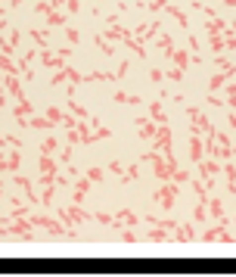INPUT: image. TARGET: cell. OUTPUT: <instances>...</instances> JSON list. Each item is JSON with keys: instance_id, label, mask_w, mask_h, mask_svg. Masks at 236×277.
Segmentation results:
<instances>
[{"instance_id": "59", "label": "cell", "mask_w": 236, "mask_h": 277, "mask_svg": "<svg viewBox=\"0 0 236 277\" xmlns=\"http://www.w3.org/2000/svg\"><path fill=\"white\" fill-rule=\"evenodd\" d=\"M50 3H53V6L59 9V6H65V0H50Z\"/></svg>"}, {"instance_id": "61", "label": "cell", "mask_w": 236, "mask_h": 277, "mask_svg": "<svg viewBox=\"0 0 236 277\" xmlns=\"http://www.w3.org/2000/svg\"><path fill=\"white\" fill-rule=\"evenodd\" d=\"M224 3H227V6H236V0H224Z\"/></svg>"}, {"instance_id": "14", "label": "cell", "mask_w": 236, "mask_h": 277, "mask_svg": "<svg viewBox=\"0 0 236 277\" xmlns=\"http://www.w3.org/2000/svg\"><path fill=\"white\" fill-rule=\"evenodd\" d=\"M149 119L156 125H168V112H165V100H156L149 103Z\"/></svg>"}, {"instance_id": "26", "label": "cell", "mask_w": 236, "mask_h": 277, "mask_svg": "<svg viewBox=\"0 0 236 277\" xmlns=\"http://www.w3.org/2000/svg\"><path fill=\"white\" fill-rule=\"evenodd\" d=\"M124 44H127V47H131V50L140 56V60H146V44H143V41H137L134 34H127V38H124Z\"/></svg>"}, {"instance_id": "1", "label": "cell", "mask_w": 236, "mask_h": 277, "mask_svg": "<svg viewBox=\"0 0 236 277\" xmlns=\"http://www.w3.org/2000/svg\"><path fill=\"white\" fill-rule=\"evenodd\" d=\"M177 193H180V184H174V181H165L159 184V190L152 193V200H156L162 209H174V203H177Z\"/></svg>"}, {"instance_id": "19", "label": "cell", "mask_w": 236, "mask_h": 277, "mask_svg": "<svg viewBox=\"0 0 236 277\" xmlns=\"http://www.w3.org/2000/svg\"><path fill=\"white\" fill-rule=\"evenodd\" d=\"M143 237L152 240V243H165V240H171L174 234H171V230H165V227H152V230H146Z\"/></svg>"}, {"instance_id": "23", "label": "cell", "mask_w": 236, "mask_h": 277, "mask_svg": "<svg viewBox=\"0 0 236 277\" xmlns=\"http://www.w3.org/2000/svg\"><path fill=\"white\" fill-rule=\"evenodd\" d=\"M171 66H177V69L186 72V66H190V50H174L171 53Z\"/></svg>"}, {"instance_id": "30", "label": "cell", "mask_w": 236, "mask_h": 277, "mask_svg": "<svg viewBox=\"0 0 236 277\" xmlns=\"http://www.w3.org/2000/svg\"><path fill=\"white\" fill-rule=\"evenodd\" d=\"M93 44L103 50V56H115V47H112V41H106L103 34H93Z\"/></svg>"}, {"instance_id": "11", "label": "cell", "mask_w": 236, "mask_h": 277, "mask_svg": "<svg viewBox=\"0 0 236 277\" xmlns=\"http://www.w3.org/2000/svg\"><path fill=\"white\" fill-rule=\"evenodd\" d=\"M90 178H84V175H81V178H75V193H72V203H84V196H87V190H90Z\"/></svg>"}, {"instance_id": "18", "label": "cell", "mask_w": 236, "mask_h": 277, "mask_svg": "<svg viewBox=\"0 0 236 277\" xmlns=\"http://www.w3.org/2000/svg\"><path fill=\"white\" fill-rule=\"evenodd\" d=\"M156 47H159V50H165V60H171V53L177 50L171 34H159V38H156Z\"/></svg>"}, {"instance_id": "5", "label": "cell", "mask_w": 236, "mask_h": 277, "mask_svg": "<svg viewBox=\"0 0 236 277\" xmlns=\"http://www.w3.org/2000/svg\"><path fill=\"white\" fill-rule=\"evenodd\" d=\"M31 218L28 215H19L9 221V237H22V240H34V230H31Z\"/></svg>"}, {"instance_id": "57", "label": "cell", "mask_w": 236, "mask_h": 277, "mask_svg": "<svg viewBox=\"0 0 236 277\" xmlns=\"http://www.w3.org/2000/svg\"><path fill=\"white\" fill-rule=\"evenodd\" d=\"M3 28H6V19H3V13H0V34H3Z\"/></svg>"}, {"instance_id": "49", "label": "cell", "mask_w": 236, "mask_h": 277, "mask_svg": "<svg viewBox=\"0 0 236 277\" xmlns=\"http://www.w3.org/2000/svg\"><path fill=\"white\" fill-rule=\"evenodd\" d=\"M68 143H72V146L81 143V131H78V128H68Z\"/></svg>"}, {"instance_id": "37", "label": "cell", "mask_w": 236, "mask_h": 277, "mask_svg": "<svg viewBox=\"0 0 236 277\" xmlns=\"http://www.w3.org/2000/svg\"><path fill=\"white\" fill-rule=\"evenodd\" d=\"M93 221H100V224H106V227H115V215H109V212H93Z\"/></svg>"}, {"instance_id": "47", "label": "cell", "mask_w": 236, "mask_h": 277, "mask_svg": "<svg viewBox=\"0 0 236 277\" xmlns=\"http://www.w3.org/2000/svg\"><path fill=\"white\" fill-rule=\"evenodd\" d=\"M106 137H112V128H97L93 131V140H106Z\"/></svg>"}, {"instance_id": "48", "label": "cell", "mask_w": 236, "mask_h": 277, "mask_svg": "<svg viewBox=\"0 0 236 277\" xmlns=\"http://www.w3.org/2000/svg\"><path fill=\"white\" fill-rule=\"evenodd\" d=\"M146 6L152 9V13H162V9L168 6V0H152V3H146Z\"/></svg>"}, {"instance_id": "28", "label": "cell", "mask_w": 236, "mask_h": 277, "mask_svg": "<svg viewBox=\"0 0 236 277\" xmlns=\"http://www.w3.org/2000/svg\"><path fill=\"white\" fill-rule=\"evenodd\" d=\"M31 38H34V44H38V47L47 50V41H50V28H31Z\"/></svg>"}, {"instance_id": "15", "label": "cell", "mask_w": 236, "mask_h": 277, "mask_svg": "<svg viewBox=\"0 0 236 277\" xmlns=\"http://www.w3.org/2000/svg\"><path fill=\"white\" fill-rule=\"evenodd\" d=\"M3 87H6V94H13V97H25V90H22V78L19 75H6L3 78Z\"/></svg>"}, {"instance_id": "17", "label": "cell", "mask_w": 236, "mask_h": 277, "mask_svg": "<svg viewBox=\"0 0 236 277\" xmlns=\"http://www.w3.org/2000/svg\"><path fill=\"white\" fill-rule=\"evenodd\" d=\"M13 115H16V119H31V115H34V103H28L25 97H22L13 106Z\"/></svg>"}, {"instance_id": "27", "label": "cell", "mask_w": 236, "mask_h": 277, "mask_svg": "<svg viewBox=\"0 0 236 277\" xmlns=\"http://www.w3.org/2000/svg\"><path fill=\"white\" fill-rule=\"evenodd\" d=\"M224 28H227V22H224L221 16H218V19H208V25H205L208 38H215V34H224Z\"/></svg>"}, {"instance_id": "53", "label": "cell", "mask_w": 236, "mask_h": 277, "mask_svg": "<svg viewBox=\"0 0 236 277\" xmlns=\"http://www.w3.org/2000/svg\"><path fill=\"white\" fill-rule=\"evenodd\" d=\"M208 103H211V106H224V100L218 94H208Z\"/></svg>"}, {"instance_id": "55", "label": "cell", "mask_w": 236, "mask_h": 277, "mask_svg": "<svg viewBox=\"0 0 236 277\" xmlns=\"http://www.w3.org/2000/svg\"><path fill=\"white\" fill-rule=\"evenodd\" d=\"M230 128L236 131V109H230Z\"/></svg>"}, {"instance_id": "34", "label": "cell", "mask_w": 236, "mask_h": 277, "mask_svg": "<svg viewBox=\"0 0 236 277\" xmlns=\"http://www.w3.org/2000/svg\"><path fill=\"white\" fill-rule=\"evenodd\" d=\"M137 175H140V165L134 162V165H127V168H124V175L118 178V181H121V184H131V181H137Z\"/></svg>"}, {"instance_id": "63", "label": "cell", "mask_w": 236, "mask_h": 277, "mask_svg": "<svg viewBox=\"0 0 236 277\" xmlns=\"http://www.w3.org/2000/svg\"><path fill=\"white\" fill-rule=\"evenodd\" d=\"M0 109H3V103H0Z\"/></svg>"}, {"instance_id": "7", "label": "cell", "mask_w": 236, "mask_h": 277, "mask_svg": "<svg viewBox=\"0 0 236 277\" xmlns=\"http://www.w3.org/2000/svg\"><path fill=\"white\" fill-rule=\"evenodd\" d=\"M134 125H137V134H140V140H152V137H156V131H159V125L152 122L149 115H146V119L140 115V119H137Z\"/></svg>"}, {"instance_id": "12", "label": "cell", "mask_w": 236, "mask_h": 277, "mask_svg": "<svg viewBox=\"0 0 236 277\" xmlns=\"http://www.w3.org/2000/svg\"><path fill=\"white\" fill-rule=\"evenodd\" d=\"M65 209H68V215H72L78 224H87V221H93V212H87L84 206H78V203H68Z\"/></svg>"}, {"instance_id": "33", "label": "cell", "mask_w": 236, "mask_h": 277, "mask_svg": "<svg viewBox=\"0 0 236 277\" xmlns=\"http://www.w3.org/2000/svg\"><path fill=\"white\" fill-rule=\"evenodd\" d=\"M221 224H215V227H208L205 234H199V240H205V243H215V240H221Z\"/></svg>"}, {"instance_id": "44", "label": "cell", "mask_w": 236, "mask_h": 277, "mask_svg": "<svg viewBox=\"0 0 236 277\" xmlns=\"http://www.w3.org/2000/svg\"><path fill=\"white\" fill-rule=\"evenodd\" d=\"M53 9H56L53 3H34V13H38V16H50Z\"/></svg>"}, {"instance_id": "40", "label": "cell", "mask_w": 236, "mask_h": 277, "mask_svg": "<svg viewBox=\"0 0 236 277\" xmlns=\"http://www.w3.org/2000/svg\"><path fill=\"white\" fill-rule=\"evenodd\" d=\"M47 25H65V16L59 13V9H53V13L47 16Z\"/></svg>"}, {"instance_id": "2", "label": "cell", "mask_w": 236, "mask_h": 277, "mask_svg": "<svg viewBox=\"0 0 236 277\" xmlns=\"http://www.w3.org/2000/svg\"><path fill=\"white\" fill-rule=\"evenodd\" d=\"M28 218H31V224H34V227H44L50 237H68L65 224L59 221V218H47V215H28Z\"/></svg>"}, {"instance_id": "16", "label": "cell", "mask_w": 236, "mask_h": 277, "mask_svg": "<svg viewBox=\"0 0 236 277\" xmlns=\"http://www.w3.org/2000/svg\"><path fill=\"white\" fill-rule=\"evenodd\" d=\"M13 181H16L19 187H22V193H25V200H28V203H41V200H38V193H34V187H31V181H28V178H22L19 171H16V178H13Z\"/></svg>"}, {"instance_id": "13", "label": "cell", "mask_w": 236, "mask_h": 277, "mask_svg": "<svg viewBox=\"0 0 236 277\" xmlns=\"http://www.w3.org/2000/svg\"><path fill=\"white\" fill-rule=\"evenodd\" d=\"M230 78H233V72H221V69H215V75H211V81H208V94H218Z\"/></svg>"}, {"instance_id": "38", "label": "cell", "mask_w": 236, "mask_h": 277, "mask_svg": "<svg viewBox=\"0 0 236 277\" xmlns=\"http://www.w3.org/2000/svg\"><path fill=\"white\" fill-rule=\"evenodd\" d=\"M121 240H124V243H137L140 234H137L134 227H121Z\"/></svg>"}, {"instance_id": "6", "label": "cell", "mask_w": 236, "mask_h": 277, "mask_svg": "<svg viewBox=\"0 0 236 277\" xmlns=\"http://www.w3.org/2000/svg\"><path fill=\"white\" fill-rule=\"evenodd\" d=\"M152 149L156 153H171V128L168 125H159L156 137H152Z\"/></svg>"}, {"instance_id": "43", "label": "cell", "mask_w": 236, "mask_h": 277, "mask_svg": "<svg viewBox=\"0 0 236 277\" xmlns=\"http://www.w3.org/2000/svg\"><path fill=\"white\" fill-rule=\"evenodd\" d=\"M149 81L152 84H165V72L162 69H149Z\"/></svg>"}, {"instance_id": "10", "label": "cell", "mask_w": 236, "mask_h": 277, "mask_svg": "<svg viewBox=\"0 0 236 277\" xmlns=\"http://www.w3.org/2000/svg\"><path fill=\"white\" fill-rule=\"evenodd\" d=\"M121 227H140V218L131 209H121L115 215V230H121Z\"/></svg>"}, {"instance_id": "54", "label": "cell", "mask_w": 236, "mask_h": 277, "mask_svg": "<svg viewBox=\"0 0 236 277\" xmlns=\"http://www.w3.org/2000/svg\"><path fill=\"white\" fill-rule=\"evenodd\" d=\"M6 146H13V149H22V140H16V137H6Z\"/></svg>"}, {"instance_id": "39", "label": "cell", "mask_w": 236, "mask_h": 277, "mask_svg": "<svg viewBox=\"0 0 236 277\" xmlns=\"http://www.w3.org/2000/svg\"><path fill=\"white\" fill-rule=\"evenodd\" d=\"M84 178H90L93 184H97V181L106 178V168H87V171H84Z\"/></svg>"}, {"instance_id": "4", "label": "cell", "mask_w": 236, "mask_h": 277, "mask_svg": "<svg viewBox=\"0 0 236 277\" xmlns=\"http://www.w3.org/2000/svg\"><path fill=\"white\" fill-rule=\"evenodd\" d=\"M38 168H41V184H56V175H59V162L53 156H47V153H41V159H38Z\"/></svg>"}, {"instance_id": "41", "label": "cell", "mask_w": 236, "mask_h": 277, "mask_svg": "<svg viewBox=\"0 0 236 277\" xmlns=\"http://www.w3.org/2000/svg\"><path fill=\"white\" fill-rule=\"evenodd\" d=\"M53 193H56V184H44V206H53Z\"/></svg>"}, {"instance_id": "42", "label": "cell", "mask_w": 236, "mask_h": 277, "mask_svg": "<svg viewBox=\"0 0 236 277\" xmlns=\"http://www.w3.org/2000/svg\"><path fill=\"white\" fill-rule=\"evenodd\" d=\"M190 178H193V175H190V171H186V168H177L171 181H174V184H186V181H190Z\"/></svg>"}, {"instance_id": "45", "label": "cell", "mask_w": 236, "mask_h": 277, "mask_svg": "<svg viewBox=\"0 0 236 277\" xmlns=\"http://www.w3.org/2000/svg\"><path fill=\"white\" fill-rule=\"evenodd\" d=\"M168 81H183V69L171 66V69H168Z\"/></svg>"}, {"instance_id": "62", "label": "cell", "mask_w": 236, "mask_h": 277, "mask_svg": "<svg viewBox=\"0 0 236 277\" xmlns=\"http://www.w3.org/2000/svg\"><path fill=\"white\" fill-rule=\"evenodd\" d=\"M233 224H236V215H233Z\"/></svg>"}, {"instance_id": "46", "label": "cell", "mask_w": 236, "mask_h": 277, "mask_svg": "<svg viewBox=\"0 0 236 277\" xmlns=\"http://www.w3.org/2000/svg\"><path fill=\"white\" fill-rule=\"evenodd\" d=\"M65 38H68V44H78L81 41V31L78 28H65Z\"/></svg>"}, {"instance_id": "50", "label": "cell", "mask_w": 236, "mask_h": 277, "mask_svg": "<svg viewBox=\"0 0 236 277\" xmlns=\"http://www.w3.org/2000/svg\"><path fill=\"white\" fill-rule=\"evenodd\" d=\"M106 171H112V175H118V178H121V175H124V165H121V162H112Z\"/></svg>"}, {"instance_id": "36", "label": "cell", "mask_w": 236, "mask_h": 277, "mask_svg": "<svg viewBox=\"0 0 236 277\" xmlns=\"http://www.w3.org/2000/svg\"><path fill=\"white\" fill-rule=\"evenodd\" d=\"M56 149H59V140H56V137H44L41 153H47V156H50V153H56Z\"/></svg>"}, {"instance_id": "8", "label": "cell", "mask_w": 236, "mask_h": 277, "mask_svg": "<svg viewBox=\"0 0 236 277\" xmlns=\"http://www.w3.org/2000/svg\"><path fill=\"white\" fill-rule=\"evenodd\" d=\"M171 240H177V243H190V240H199V234H196L193 221H186V224H177V227H174V237H171Z\"/></svg>"}, {"instance_id": "35", "label": "cell", "mask_w": 236, "mask_h": 277, "mask_svg": "<svg viewBox=\"0 0 236 277\" xmlns=\"http://www.w3.org/2000/svg\"><path fill=\"white\" fill-rule=\"evenodd\" d=\"M56 162H65V165H72V143L59 146V156H56Z\"/></svg>"}, {"instance_id": "52", "label": "cell", "mask_w": 236, "mask_h": 277, "mask_svg": "<svg viewBox=\"0 0 236 277\" xmlns=\"http://www.w3.org/2000/svg\"><path fill=\"white\" fill-rule=\"evenodd\" d=\"M65 6H68V13H78V9H81V0H68Z\"/></svg>"}, {"instance_id": "58", "label": "cell", "mask_w": 236, "mask_h": 277, "mask_svg": "<svg viewBox=\"0 0 236 277\" xmlns=\"http://www.w3.org/2000/svg\"><path fill=\"white\" fill-rule=\"evenodd\" d=\"M3 100H6V87H3V84H0V103H3Z\"/></svg>"}, {"instance_id": "24", "label": "cell", "mask_w": 236, "mask_h": 277, "mask_svg": "<svg viewBox=\"0 0 236 277\" xmlns=\"http://www.w3.org/2000/svg\"><path fill=\"white\" fill-rule=\"evenodd\" d=\"M28 128H38V131H41V128H59V125H53L47 115H38V112H34L31 119H28Z\"/></svg>"}, {"instance_id": "3", "label": "cell", "mask_w": 236, "mask_h": 277, "mask_svg": "<svg viewBox=\"0 0 236 277\" xmlns=\"http://www.w3.org/2000/svg\"><path fill=\"white\" fill-rule=\"evenodd\" d=\"M38 56H41V63L47 66V69H62L65 63H68V56H72V50L68 47H62V50H38Z\"/></svg>"}, {"instance_id": "9", "label": "cell", "mask_w": 236, "mask_h": 277, "mask_svg": "<svg viewBox=\"0 0 236 277\" xmlns=\"http://www.w3.org/2000/svg\"><path fill=\"white\" fill-rule=\"evenodd\" d=\"M190 159L199 165L205 159V140H202V134H190Z\"/></svg>"}, {"instance_id": "51", "label": "cell", "mask_w": 236, "mask_h": 277, "mask_svg": "<svg viewBox=\"0 0 236 277\" xmlns=\"http://www.w3.org/2000/svg\"><path fill=\"white\" fill-rule=\"evenodd\" d=\"M127 66H131L127 60H121V63H118V78H124V75H127Z\"/></svg>"}, {"instance_id": "29", "label": "cell", "mask_w": 236, "mask_h": 277, "mask_svg": "<svg viewBox=\"0 0 236 277\" xmlns=\"http://www.w3.org/2000/svg\"><path fill=\"white\" fill-rule=\"evenodd\" d=\"M165 9H168V16H174L177 22H180V25L183 28H190V19H186V13H183V9L180 6H174V3H168V6H165Z\"/></svg>"}, {"instance_id": "20", "label": "cell", "mask_w": 236, "mask_h": 277, "mask_svg": "<svg viewBox=\"0 0 236 277\" xmlns=\"http://www.w3.org/2000/svg\"><path fill=\"white\" fill-rule=\"evenodd\" d=\"M224 175H227V190L236 193V162H233V159L224 162Z\"/></svg>"}, {"instance_id": "22", "label": "cell", "mask_w": 236, "mask_h": 277, "mask_svg": "<svg viewBox=\"0 0 236 277\" xmlns=\"http://www.w3.org/2000/svg\"><path fill=\"white\" fill-rule=\"evenodd\" d=\"M193 221H196V224H205V221H208V200H199V203H196Z\"/></svg>"}, {"instance_id": "60", "label": "cell", "mask_w": 236, "mask_h": 277, "mask_svg": "<svg viewBox=\"0 0 236 277\" xmlns=\"http://www.w3.org/2000/svg\"><path fill=\"white\" fill-rule=\"evenodd\" d=\"M0 146H6V137L3 134H0Z\"/></svg>"}, {"instance_id": "25", "label": "cell", "mask_w": 236, "mask_h": 277, "mask_svg": "<svg viewBox=\"0 0 236 277\" xmlns=\"http://www.w3.org/2000/svg\"><path fill=\"white\" fill-rule=\"evenodd\" d=\"M22 165V153L19 149H13V153H6V175H16Z\"/></svg>"}, {"instance_id": "56", "label": "cell", "mask_w": 236, "mask_h": 277, "mask_svg": "<svg viewBox=\"0 0 236 277\" xmlns=\"http://www.w3.org/2000/svg\"><path fill=\"white\" fill-rule=\"evenodd\" d=\"M0 171H6V153H0Z\"/></svg>"}, {"instance_id": "21", "label": "cell", "mask_w": 236, "mask_h": 277, "mask_svg": "<svg viewBox=\"0 0 236 277\" xmlns=\"http://www.w3.org/2000/svg\"><path fill=\"white\" fill-rule=\"evenodd\" d=\"M112 103H124V106H140V97H134V94H124V90H115L112 94Z\"/></svg>"}, {"instance_id": "64", "label": "cell", "mask_w": 236, "mask_h": 277, "mask_svg": "<svg viewBox=\"0 0 236 277\" xmlns=\"http://www.w3.org/2000/svg\"><path fill=\"white\" fill-rule=\"evenodd\" d=\"M97 3H100V0H97Z\"/></svg>"}, {"instance_id": "31", "label": "cell", "mask_w": 236, "mask_h": 277, "mask_svg": "<svg viewBox=\"0 0 236 277\" xmlns=\"http://www.w3.org/2000/svg\"><path fill=\"white\" fill-rule=\"evenodd\" d=\"M65 103H68V112H72L75 119H81V122H84V119H90V112H87L84 106H81V103H72V97H68Z\"/></svg>"}, {"instance_id": "32", "label": "cell", "mask_w": 236, "mask_h": 277, "mask_svg": "<svg viewBox=\"0 0 236 277\" xmlns=\"http://www.w3.org/2000/svg\"><path fill=\"white\" fill-rule=\"evenodd\" d=\"M65 115H68V112H62V109H59V106H50V109H47V119H50L53 125H59V128H62Z\"/></svg>"}]
</instances>
